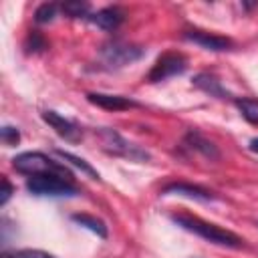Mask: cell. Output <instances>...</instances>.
<instances>
[{
  "mask_svg": "<svg viewBox=\"0 0 258 258\" xmlns=\"http://www.w3.org/2000/svg\"><path fill=\"white\" fill-rule=\"evenodd\" d=\"M171 222L177 224L181 230L185 232H191L200 238H204L206 242L210 244H218V246H226V248H242L244 246V240L240 236H236L234 232L226 230V228H220L212 222H206L198 216H191V214H173L171 216Z\"/></svg>",
  "mask_w": 258,
  "mask_h": 258,
  "instance_id": "obj_1",
  "label": "cell"
},
{
  "mask_svg": "<svg viewBox=\"0 0 258 258\" xmlns=\"http://www.w3.org/2000/svg\"><path fill=\"white\" fill-rule=\"evenodd\" d=\"M12 165L18 173L28 175V177H32V175H60L64 179H73V173L64 163H60V161H56V159H52L40 151L18 153L12 159Z\"/></svg>",
  "mask_w": 258,
  "mask_h": 258,
  "instance_id": "obj_2",
  "label": "cell"
},
{
  "mask_svg": "<svg viewBox=\"0 0 258 258\" xmlns=\"http://www.w3.org/2000/svg\"><path fill=\"white\" fill-rule=\"evenodd\" d=\"M26 189L32 196H48V198L79 196V187L73 183V179H64L60 175H32V177H26Z\"/></svg>",
  "mask_w": 258,
  "mask_h": 258,
  "instance_id": "obj_3",
  "label": "cell"
},
{
  "mask_svg": "<svg viewBox=\"0 0 258 258\" xmlns=\"http://www.w3.org/2000/svg\"><path fill=\"white\" fill-rule=\"evenodd\" d=\"M145 54L143 46L137 44H129V42H121V40H113L101 46L99 50V58L107 69H121L127 67L135 60H139Z\"/></svg>",
  "mask_w": 258,
  "mask_h": 258,
  "instance_id": "obj_4",
  "label": "cell"
},
{
  "mask_svg": "<svg viewBox=\"0 0 258 258\" xmlns=\"http://www.w3.org/2000/svg\"><path fill=\"white\" fill-rule=\"evenodd\" d=\"M99 133H101L103 147H105L107 153L117 155V157H125L129 161H147L149 159V153L145 149H141L139 145L127 141L115 129H101Z\"/></svg>",
  "mask_w": 258,
  "mask_h": 258,
  "instance_id": "obj_5",
  "label": "cell"
},
{
  "mask_svg": "<svg viewBox=\"0 0 258 258\" xmlns=\"http://www.w3.org/2000/svg\"><path fill=\"white\" fill-rule=\"evenodd\" d=\"M185 69H187V58L181 52H163L155 60L151 71L147 73V81L149 83H161L169 77L181 75Z\"/></svg>",
  "mask_w": 258,
  "mask_h": 258,
  "instance_id": "obj_6",
  "label": "cell"
},
{
  "mask_svg": "<svg viewBox=\"0 0 258 258\" xmlns=\"http://www.w3.org/2000/svg\"><path fill=\"white\" fill-rule=\"evenodd\" d=\"M183 38L194 42V44H200L202 48L206 50H214V52H222V50H230L234 46V42L226 36H218V34H212V32H206V30H185L183 32Z\"/></svg>",
  "mask_w": 258,
  "mask_h": 258,
  "instance_id": "obj_7",
  "label": "cell"
},
{
  "mask_svg": "<svg viewBox=\"0 0 258 258\" xmlns=\"http://www.w3.org/2000/svg\"><path fill=\"white\" fill-rule=\"evenodd\" d=\"M42 121H44L46 125H50V127L56 131V135H60V137L67 139V141H73V143H75V141H79V139L83 137L81 127H79L75 121H71V119L58 115L56 111H42Z\"/></svg>",
  "mask_w": 258,
  "mask_h": 258,
  "instance_id": "obj_8",
  "label": "cell"
},
{
  "mask_svg": "<svg viewBox=\"0 0 258 258\" xmlns=\"http://www.w3.org/2000/svg\"><path fill=\"white\" fill-rule=\"evenodd\" d=\"M87 101L101 107V109H107V111H125V109H135L139 107L137 101L129 99V97H123V95H107V93H87Z\"/></svg>",
  "mask_w": 258,
  "mask_h": 258,
  "instance_id": "obj_9",
  "label": "cell"
},
{
  "mask_svg": "<svg viewBox=\"0 0 258 258\" xmlns=\"http://www.w3.org/2000/svg\"><path fill=\"white\" fill-rule=\"evenodd\" d=\"M89 20L99 26L101 30H107V32H113L117 30L123 20H125V10L121 6H105L101 10H97L93 16H89Z\"/></svg>",
  "mask_w": 258,
  "mask_h": 258,
  "instance_id": "obj_10",
  "label": "cell"
},
{
  "mask_svg": "<svg viewBox=\"0 0 258 258\" xmlns=\"http://www.w3.org/2000/svg\"><path fill=\"white\" fill-rule=\"evenodd\" d=\"M169 194H177V196H185V198H191V200H200V202H210L214 200L216 196L202 187V185H194V183H187V181H171L167 185L161 187V196H169Z\"/></svg>",
  "mask_w": 258,
  "mask_h": 258,
  "instance_id": "obj_11",
  "label": "cell"
},
{
  "mask_svg": "<svg viewBox=\"0 0 258 258\" xmlns=\"http://www.w3.org/2000/svg\"><path fill=\"white\" fill-rule=\"evenodd\" d=\"M194 87H198L200 91H204L206 95L210 97H218V99H228L230 93L224 89L222 81L216 77V75H210V73H200L194 77Z\"/></svg>",
  "mask_w": 258,
  "mask_h": 258,
  "instance_id": "obj_12",
  "label": "cell"
},
{
  "mask_svg": "<svg viewBox=\"0 0 258 258\" xmlns=\"http://www.w3.org/2000/svg\"><path fill=\"white\" fill-rule=\"evenodd\" d=\"M183 145H187L189 149L200 151L204 157H210V159H218V157H220L218 147H216L212 141H208V139H206L200 131H196V129L187 131V135H185V139H183Z\"/></svg>",
  "mask_w": 258,
  "mask_h": 258,
  "instance_id": "obj_13",
  "label": "cell"
},
{
  "mask_svg": "<svg viewBox=\"0 0 258 258\" xmlns=\"http://www.w3.org/2000/svg\"><path fill=\"white\" fill-rule=\"evenodd\" d=\"M73 222H77L83 228L91 230L99 238H107V226H105V222H101L99 218H95L91 214H73Z\"/></svg>",
  "mask_w": 258,
  "mask_h": 258,
  "instance_id": "obj_14",
  "label": "cell"
},
{
  "mask_svg": "<svg viewBox=\"0 0 258 258\" xmlns=\"http://www.w3.org/2000/svg\"><path fill=\"white\" fill-rule=\"evenodd\" d=\"M54 153H56L62 161H67V163H71V165L79 167L83 173L91 175L93 179H101V177H99V171H97L95 167H91V163H87L83 157H77V155H73V153H69V151H62V149H54Z\"/></svg>",
  "mask_w": 258,
  "mask_h": 258,
  "instance_id": "obj_15",
  "label": "cell"
},
{
  "mask_svg": "<svg viewBox=\"0 0 258 258\" xmlns=\"http://www.w3.org/2000/svg\"><path fill=\"white\" fill-rule=\"evenodd\" d=\"M238 111L242 113V117L252 123V125H258V99H248V97H242V99H234Z\"/></svg>",
  "mask_w": 258,
  "mask_h": 258,
  "instance_id": "obj_16",
  "label": "cell"
},
{
  "mask_svg": "<svg viewBox=\"0 0 258 258\" xmlns=\"http://www.w3.org/2000/svg\"><path fill=\"white\" fill-rule=\"evenodd\" d=\"M56 4L54 2H44V4H40L36 10H34V22L36 24H46V22H50L54 16H56Z\"/></svg>",
  "mask_w": 258,
  "mask_h": 258,
  "instance_id": "obj_17",
  "label": "cell"
},
{
  "mask_svg": "<svg viewBox=\"0 0 258 258\" xmlns=\"http://www.w3.org/2000/svg\"><path fill=\"white\" fill-rule=\"evenodd\" d=\"M62 12L71 18H81V16H87L89 12V4L87 2H81V0H71V2H64L62 6Z\"/></svg>",
  "mask_w": 258,
  "mask_h": 258,
  "instance_id": "obj_18",
  "label": "cell"
},
{
  "mask_svg": "<svg viewBox=\"0 0 258 258\" xmlns=\"http://www.w3.org/2000/svg\"><path fill=\"white\" fill-rule=\"evenodd\" d=\"M2 258H56L44 250H34V248H24V250H14V252H4Z\"/></svg>",
  "mask_w": 258,
  "mask_h": 258,
  "instance_id": "obj_19",
  "label": "cell"
},
{
  "mask_svg": "<svg viewBox=\"0 0 258 258\" xmlns=\"http://www.w3.org/2000/svg\"><path fill=\"white\" fill-rule=\"evenodd\" d=\"M46 46H48V44H46V38H44L40 32L32 30V32L28 34V38H26V48H28V52H42Z\"/></svg>",
  "mask_w": 258,
  "mask_h": 258,
  "instance_id": "obj_20",
  "label": "cell"
},
{
  "mask_svg": "<svg viewBox=\"0 0 258 258\" xmlns=\"http://www.w3.org/2000/svg\"><path fill=\"white\" fill-rule=\"evenodd\" d=\"M0 137H2V143L4 145H16L20 141V131L12 125H4L0 129Z\"/></svg>",
  "mask_w": 258,
  "mask_h": 258,
  "instance_id": "obj_21",
  "label": "cell"
},
{
  "mask_svg": "<svg viewBox=\"0 0 258 258\" xmlns=\"http://www.w3.org/2000/svg\"><path fill=\"white\" fill-rule=\"evenodd\" d=\"M12 191H14V187H12V183L6 179V177H2V196H0V206H4L8 200H10V196H12Z\"/></svg>",
  "mask_w": 258,
  "mask_h": 258,
  "instance_id": "obj_22",
  "label": "cell"
},
{
  "mask_svg": "<svg viewBox=\"0 0 258 258\" xmlns=\"http://www.w3.org/2000/svg\"><path fill=\"white\" fill-rule=\"evenodd\" d=\"M250 149H252L254 153H258V137H254V139H250Z\"/></svg>",
  "mask_w": 258,
  "mask_h": 258,
  "instance_id": "obj_23",
  "label": "cell"
}]
</instances>
